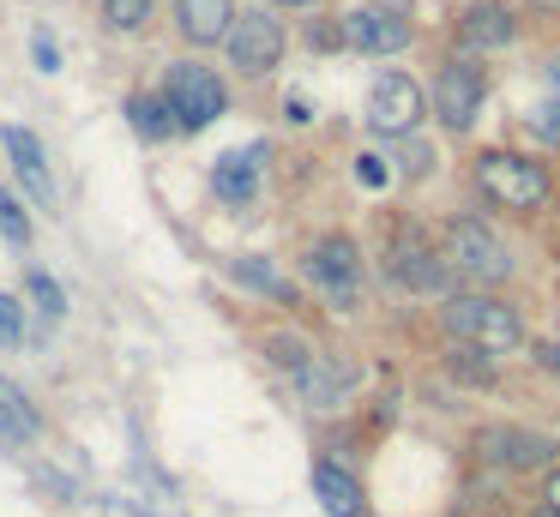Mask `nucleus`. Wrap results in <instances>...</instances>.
<instances>
[{"label": "nucleus", "mask_w": 560, "mask_h": 517, "mask_svg": "<svg viewBox=\"0 0 560 517\" xmlns=\"http://www.w3.org/2000/svg\"><path fill=\"white\" fill-rule=\"evenodd\" d=\"M127 120H133V132L139 139H170V132H182L175 127V115H170V103H163V96H151V91H133L127 96Z\"/></svg>", "instance_id": "19"}, {"label": "nucleus", "mask_w": 560, "mask_h": 517, "mask_svg": "<svg viewBox=\"0 0 560 517\" xmlns=\"http://www.w3.org/2000/svg\"><path fill=\"white\" fill-rule=\"evenodd\" d=\"M548 91H555V96H560V55H555V60H548Z\"/></svg>", "instance_id": "33"}, {"label": "nucleus", "mask_w": 560, "mask_h": 517, "mask_svg": "<svg viewBox=\"0 0 560 517\" xmlns=\"http://www.w3.org/2000/svg\"><path fill=\"white\" fill-rule=\"evenodd\" d=\"M446 331L458 343L482 349V355H506V349L524 343V325L506 301H488V295H452L446 301Z\"/></svg>", "instance_id": "1"}, {"label": "nucleus", "mask_w": 560, "mask_h": 517, "mask_svg": "<svg viewBox=\"0 0 560 517\" xmlns=\"http://www.w3.org/2000/svg\"><path fill=\"white\" fill-rule=\"evenodd\" d=\"M259 156H266V144H247V151L218 156V168H211V187H218L223 204H247V199L259 192Z\"/></svg>", "instance_id": "13"}, {"label": "nucleus", "mask_w": 560, "mask_h": 517, "mask_svg": "<svg viewBox=\"0 0 560 517\" xmlns=\"http://www.w3.org/2000/svg\"><path fill=\"white\" fill-rule=\"evenodd\" d=\"M175 24H182V36L194 48L223 43L235 24V0H175Z\"/></svg>", "instance_id": "12"}, {"label": "nucleus", "mask_w": 560, "mask_h": 517, "mask_svg": "<svg viewBox=\"0 0 560 517\" xmlns=\"http://www.w3.org/2000/svg\"><path fill=\"white\" fill-rule=\"evenodd\" d=\"M0 144H7V156H13V175L31 187V199L49 204V199H55V187H49V168H43V144H37V132H25V127H0Z\"/></svg>", "instance_id": "15"}, {"label": "nucleus", "mask_w": 560, "mask_h": 517, "mask_svg": "<svg viewBox=\"0 0 560 517\" xmlns=\"http://www.w3.org/2000/svg\"><path fill=\"white\" fill-rule=\"evenodd\" d=\"M37 433H43V415L31 409V397L19 391L13 379H0V439L25 445V439H37Z\"/></svg>", "instance_id": "18"}, {"label": "nucleus", "mask_w": 560, "mask_h": 517, "mask_svg": "<svg viewBox=\"0 0 560 517\" xmlns=\"http://www.w3.org/2000/svg\"><path fill=\"white\" fill-rule=\"evenodd\" d=\"M440 259H446V271L470 277V283H506L512 277V252L500 247V235L482 223V216H452Z\"/></svg>", "instance_id": "2"}, {"label": "nucleus", "mask_w": 560, "mask_h": 517, "mask_svg": "<svg viewBox=\"0 0 560 517\" xmlns=\"http://www.w3.org/2000/svg\"><path fill=\"white\" fill-rule=\"evenodd\" d=\"M271 7H319V0H271Z\"/></svg>", "instance_id": "34"}, {"label": "nucleus", "mask_w": 560, "mask_h": 517, "mask_svg": "<svg viewBox=\"0 0 560 517\" xmlns=\"http://www.w3.org/2000/svg\"><path fill=\"white\" fill-rule=\"evenodd\" d=\"M446 373H452V379H464V385H488V379H494V361H488L482 349L458 343V349L446 355Z\"/></svg>", "instance_id": "21"}, {"label": "nucleus", "mask_w": 560, "mask_h": 517, "mask_svg": "<svg viewBox=\"0 0 560 517\" xmlns=\"http://www.w3.org/2000/svg\"><path fill=\"white\" fill-rule=\"evenodd\" d=\"M103 12H109L115 31H139L151 19V0H103Z\"/></svg>", "instance_id": "26"}, {"label": "nucleus", "mask_w": 560, "mask_h": 517, "mask_svg": "<svg viewBox=\"0 0 560 517\" xmlns=\"http://www.w3.org/2000/svg\"><path fill=\"white\" fill-rule=\"evenodd\" d=\"M295 385H302V397L314 409H338L343 391L355 385V367H350V361H331V355H314L302 373H295Z\"/></svg>", "instance_id": "14"}, {"label": "nucleus", "mask_w": 560, "mask_h": 517, "mask_svg": "<svg viewBox=\"0 0 560 517\" xmlns=\"http://www.w3.org/2000/svg\"><path fill=\"white\" fill-rule=\"evenodd\" d=\"M482 96H488V79L476 60H446V67L434 72V115L446 132H470L476 115H482Z\"/></svg>", "instance_id": "7"}, {"label": "nucleus", "mask_w": 560, "mask_h": 517, "mask_svg": "<svg viewBox=\"0 0 560 517\" xmlns=\"http://www.w3.org/2000/svg\"><path fill=\"white\" fill-rule=\"evenodd\" d=\"M386 7H392V12H404V0H386Z\"/></svg>", "instance_id": "36"}, {"label": "nucleus", "mask_w": 560, "mask_h": 517, "mask_svg": "<svg viewBox=\"0 0 560 517\" xmlns=\"http://www.w3.org/2000/svg\"><path fill=\"white\" fill-rule=\"evenodd\" d=\"M343 43L362 48V55H404V48H410V24H404V12L362 7V12L343 19Z\"/></svg>", "instance_id": "9"}, {"label": "nucleus", "mask_w": 560, "mask_h": 517, "mask_svg": "<svg viewBox=\"0 0 560 517\" xmlns=\"http://www.w3.org/2000/svg\"><path fill=\"white\" fill-rule=\"evenodd\" d=\"M355 517H362V512H355Z\"/></svg>", "instance_id": "37"}, {"label": "nucleus", "mask_w": 560, "mask_h": 517, "mask_svg": "<svg viewBox=\"0 0 560 517\" xmlns=\"http://www.w3.org/2000/svg\"><path fill=\"white\" fill-rule=\"evenodd\" d=\"M512 31H518V24H512V12L500 7V0H482V7H470L458 19V36H464V48H506L512 43Z\"/></svg>", "instance_id": "16"}, {"label": "nucleus", "mask_w": 560, "mask_h": 517, "mask_svg": "<svg viewBox=\"0 0 560 517\" xmlns=\"http://www.w3.org/2000/svg\"><path fill=\"white\" fill-rule=\"evenodd\" d=\"M355 180L380 192V187L392 180V163H386V156H374V151H368V156H355Z\"/></svg>", "instance_id": "28"}, {"label": "nucleus", "mask_w": 560, "mask_h": 517, "mask_svg": "<svg viewBox=\"0 0 560 517\" xmlns=\"http://www.w3.org/2000/svg\"><path fill=\"white\" fill-rule=\"evenodd\" d=\"M524 127H530L542 144H560V96H548V103H530V108H524Z\"/></svg>", "instance_id": "25"}, {"label": "nucleus", "mask_w": 560, "mask_h": 517, "mask_svg": "<svg viewBox=\"0 0 560 517\" xmlns=\"http://www.w3.org/2000/svg\"><path fill=\"white\" fill-rule=\"evenodd\" d=\"M428 115V96L416 79H404V72H380L374 91H368V127L380 132V139H410L416 127H422Z\"/></svg>", "instance_id": "5"}, {"label": "nucleus", "mask_w": 560, "mask_h": 517, "mask_svg": "<svg viewBox=\"0 0 560 517\" xmlns=\"http://www.w3.org/2000/svg\"><path fill=\"white\" fill-rule=\"evenodd\" d=\"M223 48H230V67H242L247 79H266V72L283 60V24L271 19L266 7H247V12H235Z\"/></svg>", "instance_id": "6"}, {"label": "nucleus", "mask_w": 560, "mask_h": 517, "mask_svg": "<svg viewBox=\"0 0 560 517\" xmlns=\"http://www.w3.org/2000/svg\"><path fill=\"white\" fill-rule=\"evenodd\" d=\"M302 265H307V277L326 289L331 307H350V301H355V283H362V259H355V240H350V235H319L314 247H307Z\"/></svg>", "instance_id": "8"}, {"label": "nucleus", "mask_w": 560, "mask_h": 517, "mask_svg": "<svg viewBox=\"0 0 560 517\" xmlns=\"http://www.w3.org/2000/svg\"><path fill=\"white\" fill-rule=\"evenodd\" d=\"M386 265L404 289H416V295H446L452 289L446 259H434V247H422V240H398V247L386 252Z\"/></svg>", "instance_id": "11"}, {"label": "nucleus", "mask_w": 560, "mask_h": 517, "mask_svg": "<svg viewBox=\"0 0 560 517\" xmlns=\"http://www.w3.org/2000/svg\"><path fill=\"white\" fill-rule=\"evenodd\" d=\"M536 361H542L548 373H560V337H555V343H536Z\"/></svg>", "instance_id": "31"}, {"label": "nucleus", "mask_w": 560, "mask_h": 517, "mask_svg": "<svg viewBox=\"0 0 560 517\" xmlns=\"http://www.w3.org/2000/svg\"><path fill=\"white\" fill-rule=\"evenodd\" d=\"M476 180H482V192L494 204H506V211H536V204L548 199V168L530 163V156H518V151H488L482 163H476Z\"/></svg>", "instance_id": "3"}, {"label": "nucleus", "mask_w": 560, "mask_h": 517, "mask_svg": "<svg viewBox=\"0 0 560 517\" xmlns=\"http://www.w3.org/2000/svg\"><path fill=\"white\" fill-rule=\"evenodd\" d=\"M31 60H37V72H61V48L49 43V36H31Z\"/></svg>", "instance_id": "29"}, {"label": "nucleus", "mask_w": 560, "mask_h": 517, "mask_svg": "<svg viewBox=\"0 0 560 517\" xmlns=\"http://www.w3.org/2000/svg\"><path fill=\"white\" fill-rule=\"evenodd\" d=\"M266 355L278 361V367L302 373L307 361H314V343H307V337H295V331H271V337H266Z\"/></svg>", "instance_id": "22"}, {"label": "nucleus", "mask_w": 560, "mask_h": 517, "mask_svg": "<svg viewBox=\"0 0 560 517\" xmlns=\"http://www.w3.org/2000/svg\"><path fill=\"white\" fill-rule=\"evenodd\" d=\"M476 451L506 463V469H536L555 457V439L548 433H524V427H482L476 433Z\"/></svg>", "instance_id": "10"}, {"label": "nucleus", "mask_w": 560, "mask_h": 517, "mask_svg": "<svg viewBox=\"0 0 560 517\" xmlns=\"http://www.w3.org/2000/svg\"><path fill=\"white\" fill-rule=\"evenodd\" d=\"M0 235H7V247H31V216L7 187H0Z\"/></svg>", "instance_id": "24"}, {"label": "nucleus", "mask_w": 560, "mask_h": 517, "mask_svg": "<svg viewBox=\"0 0 560 517\" xmlns=\"http://www.w3.org/2000/svg\"><path fill=\"white\" fill-rule=\"evenodd\" d=\"M163 103H170L175 127L182 132H206L211 120L223 115V79L211 67H199V60H182V67H170V91H163Z\"/></svg>", "instance_id": "4"}, {"label": "nucleus", "mask_w": 560, "mask_h": 517, "mask_svg": "<svg viewBox=\"0 0 560 517\" xmlns=\"http://www.w3.org/2000/svg\"><path fill=\"white\" fill-rule=\"evenodd\" d=\"M314 493H319V505H326L331 517H355V512H362V481H355L350 469H338L331 457H319V463H314Z\"/></svg>", "instance_id": "17"}, {"label": "nucleus", "mask_w": 560, "mask_h": 517, "mask_svg": "<svg viewBox=\"0 0 560 517\" xmlns=\"http://www.w3.org/2000/svg\"><path fill=\"white\" fill-rule=\"evenodd\" d=\"M25 337V307H19V295H0V343H19Z\"/></svg>", "instance_id": "27"}, {"label": "nucleus", "mask_w": 560, "mask_h": 517, "mask_svg": "<svg viewBox=\"0 0 560 517\" xmlns=\"http://www.w3.org/2000/svg\"><path fill=\"white\" fill-rule=\"evenodd\" d=\"M283 115H290V120H295V127H307V120H314V108H307V103H302V96H290V103H283Z\"/></svg>", "instance_id": "32"}, {"label": "nucleus", "mask_w": 560, "mask_h": 517, "mask_svg": "<svg viewBox=\"0 0 560 517\" xmlns=\"http://www.w3.org/2000/svg\"><path fill=\"white\" fill-rule=\"evenodd\" d=\"M230 277H235L242 289H259V295H271V301H290V283H283V277L271 271V259H259V252L235 259V265H230Z\"/></svg>", "instance_id": "20"}, {"label": "nucleus", "mask_w": 560, "mask_h": 517, "mask_svg": "<svg viewBox=\"0 0 560 517\" xmlns=\"http://www.w3.org/2000/svg\"><path fill=\"white\" fill-rule=\"evenodd\" d=\"M31 301H37V313H43L49 325H61V319H67V289L55 283L49 271H31Z\"/></svg>", "instance_id": "23"}, {"label": "nucleus", "mask_w": 560, "mask_h": 517, "mask_svg": "<svg viewBox=\"0 0 560 517\" xmlns=\"http://www.w3.org/2000/svg\"><path fill=\"white\" fill-rule=\"evenodd\" d=\"M542 505L560 517V469H548V481H542Z\"/></svg>", "instance_id": "30"}, {"label": "nucleus", "mask_w": 560, "mask_h": 517, "mask_svg": "<svg viewBox=\"0 0 560 517\" xmlns=\"http://www.w3.org/2000/svg\"><path fill=\"white\" fill-rule=\"evenodd\" d=\"M530 7H542V12H560V0H530Z\"/></svg>", "instance_id": "35"}]
</instances>
